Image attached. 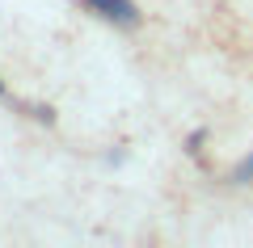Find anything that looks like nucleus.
Here are the masks:
<instances>
[{
  "instance_id": "obj_1",
  "label": "nucleus",
  "mask_w": 253,
  "mask_h": 248,
  "mask_svg": "<svg viewBox=\"0 0 253 248\" xmlns=\"http://www.w3.org/2000/svg\"><path fill=\"white\" fill-rule=\"evenodd\" d=\"M84 9L106 17V21H114V26H139V9L131 0H84Z\"/></svg>"
},
{
  "instance_id": "obj_3",
  "label": "nucleus",
  "mask_w": 253,
  "mask_h": 248,
  "mask_svg": "<svg viewBox=\"0 0 253 248\" xmlns=\"http://www.w3.org/2000/svg\"><path fill=\"white\" fill-rule=\"evenodd\" d=\"M0 97H4V80H0Z\"/></svg>"
},
{
  "instance_id": "obj_2",
  "label": "nucleus",
  "mask_w": 253,
  "mask_h": 248,
  "mask_svg": "<svg viewBox=\"0 0 253 248\" xmlns=\"http://www.w3.org/2000/svg\"><path fill=\"white\" fill-rule=\"evenodd\" d=\"M249 177H253V160H245L241 169H236V181H249Z\"/></svg>"
}]
</instances>
